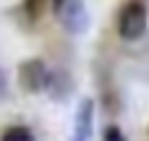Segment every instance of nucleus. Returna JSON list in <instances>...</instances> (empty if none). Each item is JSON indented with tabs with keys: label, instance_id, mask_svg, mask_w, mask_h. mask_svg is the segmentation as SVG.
I'll return each mask as SVG.
<instances>
[{
	"label": "nucleus",
	"instance_id": "obj_5",
	"mask_svg": "<svg viewBox=\"0 0 149 141\" xmlns=\"http://www.w3.org/2000/svg\"><path fill=\"white\" fill-rule=\"evenodd\" d=\"M0 141H34V133L29 128H24V126H13L0 136Z\"/></svg>",
	"mask_w": 149,
	"mask_h": 141
},
{
	"label": "nucleus",
	"instance_id": "obj_3",
	"mask_svg": "<svg viewBox=\"0 0 149 141\" xmlns=\"http://www.w3.org/2000/svg\"><path fill=\"white\" fill-rule=\"evenodd\" d=\"M18 84H21V89H26L31 94L45 92L50 86V71H47V65L39 58H31V60L21 63V68H18Z\"/></svg>",
	"mask_w": 149,
	"mask_h": 141
},
{
	"label": "nucleus",
	"instance_id": "obj_7",
	"mask_svg": "<svg viewBox=\"0 0 149 141\" xmlns=\"http://www.w3.org/2000/svg\"><path fill=\"white\" fill-rule=\"evenodd\" d=\"M5 89H8V81H5V73L0 71V97H5Z\"/></svg>",
	"mask_w": 149,
	"mask_h": 141
},
{
	"label": "nucleus",
	"instance_id": "obj_4",
	"mask_svg": "<svg viewBox=\"0 0 149 141\" xmlns=\"http://www.w3.org/2000/svg\"><path fill=\"white\" fill-rule=\"evenodd\" d=\"M92 123H94V102L92 99H81L79 102V113H76L73 141H89V136H92Z\"/></svg>",
	"mask_w": 149,
	"mask_h": 141
},
{
	"label": "nucleus",
	"instance_id": "obj_6",
	"mask_svg": "<svg viewBox=\"0 0 149 141\" xmlns=\"http://www.w3.org/2000/svg\"><path fill=\"white\" fill-rule=\"evenodd\" d=\"M105 141H126V139H123L120 128H115V126H107V128H105Z\"/></svg>",
	"mask_w": 149,
	"mask_h": 141
},
{
	"label": "nucleus",
	"instance_id": "obj_1",
	"mask_svg": "<svg viewBox=\"0 0 149 141\" xmlns=\"http://www.w3.org/2000/svg\"><path fill=\"white\" fill-rule=\"evenodd\" d=\"M52 10H55V18L71 34H81L89 26V10L84 0H52Z\"/></svg>",
	"mask_w": 149,
	"mask_h": 141
},
{
	"label": "nucleus",
	"instance_id": "obj_2",
	"mask_svg": "<svg viewBox=\"0 0 149 141\" xmlns=\"http://www.w3.org/2000/svg\"><path fill=\"white\" fill-rule=\"evenodd\" d=\"M118 31L123 39H139L144 31H147V8L144 3L134 0L128 3L123 10H120V18H118Z\"/></svg>",
	"mask_w": 149,
	"mask_h": 141
}]
</instances>
